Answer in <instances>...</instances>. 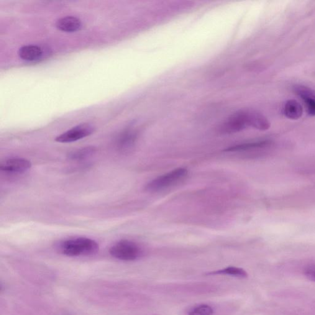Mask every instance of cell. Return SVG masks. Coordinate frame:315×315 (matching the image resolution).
Masks as SVG:
<instances>
[{"instance_id": "obj_2", "label": "cell", "mask_w": 315, "mask_h": 315, "mask_svg": "<svg viewBox=\"0 0 315 315\" xmlns=\"http://www.w3.org/2000/svg\"><path fill=\"white\" fill-rule=\"evenodd\" d=\"M250 127H252V111L245 110L235 113L230 116L221 125L219 130L222 134H232Z\"/></svg>"}, {"instance_id": "obj_12", "label": "cell", "mask_w": 315, "mask_h": 315, "mask_svg": "<svg viewBox=\"0 0 315 315\" xmlns=\"http://www.w3.org/2000/svg\"><path fill=\"white\" fill-rule=\"evenodd\" d=\"M96 151V147H93V146H89V147L79 148V149L73 151L69 153L68 157L71 160H83L94 155Z\"/></svg>"}, {"instance_id": "obj_16", "label": "cell", "mask_w": 315, "mask_h": 315, "mask_svg": "<svg viewBox=\"0 0 315 315\" xmlns=\"http://www.w3.org/2000/svg\"><path fill=\"white\" fill-rule=\"evenodd\" d=\"M304 273L307 278L315 282V265L309 266L305 269Z\"/></svg>"}, {"instance_id": "obj_9", "label": "cell", "mask_w": 315, "mask_h": 315, "mask_svg": "<svg viewBox=\"0 0 315 315\" xmlns=\"http://www.w3.org/2000/svg\"><path fill=\"white\" fill-rule=\"evenodd\" d=\"M56 27L61 31L65 32H75L80 30L82 23L80 19L73 16H66L58 20Z\"/></svg>"}, {"instance_id": "obj_6", "label": "cell", "mask_w": 315, "mask_h": 315, "mask_svg": "<svg viewBox=\"0 0 315 315\" xmlns=\"http://www.w3.org/2000/svg\"><path fill=\"white\" fill-rule=\"evenodd\" d=\"M32 167V163L27 159L13 158L2 161L0 169L9 173H24Z\"/></svg>"}, {"instance_id": "obj_13", "label": "cell", "mask_w": 315, "mask_h": 315, "mask_svg": "<svg viewBox=\"0 0 315 315\" xmlns=\"http://www.w3.org/2000/svg\"><path fill=\"white\" fill-rule=\"evenodd\" d=\"M207 275H227L242 278H247L248 276V273L244 269L235 267H229L222 269V270L212 271V272L207 273Z\"/></svg>"}, {"instance_id": "obj_3", "label": "cell", "mask_w": 315, "mask_h": 315, "mask_svg": "<svg viewBox=\"0 0 315 315\" xmlns=\"http://www.w3.org/2000/svg\"><path fill=\"white\" fill-rule=\"evenodd\" d=\"M188 174V171L186 168H179L175 169L162 176L153 179L146 186V190L150 192H157L165 189L178 182L183 180Z\"/></svg>"}, {"instance_id": "obj_5", "label": "cell", "mask_w": 315, "mask_h": 315, "mask_svg": "<svg viewBox=\"0 0 315 315\" xmlns=\"http://www.w3.org/2000/svg\"><path fill=\"white\" fill-rule=\"evenodd\" d=\"M96 127L91 124H82L71 128L56 138V141L60 143H70L77 141L89 136L95 131Z\"/></svg>"}, {"instance_id": "obj_14", "label": "cell", "mask_w": 315, "mask_h": 315, "mask_svg": "<svg viewBox=\"0 0 315 315\" xmlns=\"http://www.w3.org/2000/svg\"><path fill=\"white\" fill-rule=\"evenodd\" d=\"M136 138V132L132 130H128L120 136L119 146L122 149H127L134 145Z\"/></svg>"}, {"instance_id": "obj_7", "label": "cell", "mask_w": 315, "mask_h": 315, "mask_svg": "<svg viewBox=\"0 0 315 315\" xmlns=\"http://www.w3.org/2000/svg\"><path fill=\"white\" fill-rule=\"evenodd\" d=\"M294 90L303 100L308 114L311 116H315V92L303 85L294 86Z\"/></svg>"}, {"instance_id": "obj_15", "label": "cell", "mask_w": 315, "mask_h": 315, "mask_svg": "<svg viewBox=\"0 0 315 315\" xmlns=\"http://www.w3.org/2000/svg\"><path fill=\"white\" fill-rule=\"evenodd\" d=\"M214 311L211 306L201 304L194 307L189 312V315H212Z\"/></svg>"}, {"instance_id": "obj_4", "label": "cell", "mask_w": 315, "mask_h": 315, "mask_svg": "<svg viewBox=\"0 0 315 315\" xmlns=\"http://www.w3.org/2000/svg\"><path fill=\"white\" fill-rule=\"evenodd\" d=\"M110 253L117 259L133 261L140 257L142 250L139 245L132 241L123 240L112 246L110 249Z\"/></svg>"}, {"instance_id": "obj_10", "label": "cell", "mask_w": 315, "mask_h": 315, "mask_svg": "<svg viewBox=\"0 0 315 315\" xmlns=\"http://www.w3.org/2000/svg\"><path fill=\"white\" fill-rule=\"evenodd\" d=\"M271 144V142L268 140H258V141L241 143V144L232 146L224 151L227 152H246V151L264 148Z\"/></svg>"}, {"instance_id": "obj_11", "label": "cell", "mask_w": 315, "mask_h": 315, "mask_svg": "<svg viewBox=\"0 0 315 315\" xmlns=\"http://www.w3.org/2000/svg\"><path fill=\"white\" fill-rule=\"evenodd\" d=\"M283 114L286 117L291 120H298L303 114V109L296 100H289L284 104Z\"/></svg>"}, {"instance_id": "obj_1", "label": "cell", "mask_w": 315, "mask_h": 315, "mask_svg": "<svg viewBox=\"0 0 315 315\" xmlns=\"http://www.w3.org/2000/svg\"><path fill=\"white\" fill-rule=\"evenodd\" d=\"M58 248L63 254L75 257L93 254L98 251L99 245L91 238L78 237L63 241Z\"/></svg>"}, {"instance_id": "obj_8", "label": "cell", "mask_w": 315, "mask_h": 315, "mask_svg": "<svg viewBox=\"0 0 315 315\" xmlns=\"http://www.w3.org/2000/svg\"><path fill=\"white\" fill-rule=\"evenodd\" d=\"M19 57L22 60L27 61V62H35L42 58L43 53L40 47L37 45H26L24 46L19 49Z\"/></svg>"}]
</instances>
